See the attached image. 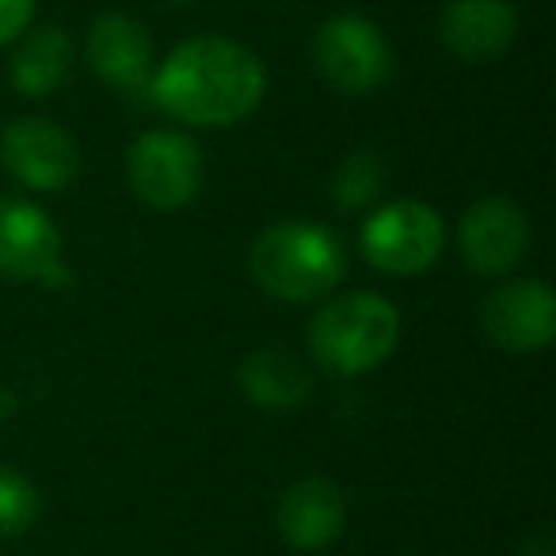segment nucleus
I'll return each instance as SVG.
<instances>
[{
	"instance_id": "nucleus-8",
	"label": "nucleus",
	"mask_w": 556,
	"mask_h": 556,
	"mask_svg": "<svg viewBox=\"0 0 556 556\" xmlns=\"http://www.w3.org/2000/svg\"><path fill=\"white\" fill-rule=\"evenodd\" d=\"M0 161L31 191H62L77 179L80 149L77 138L50 118H16L0 134Z\"/></svg>"
},
{
	"instance_id": "nucleus-14",
	"label": "nucleus",
	"mask_w": 556,
	"mask_h": 556,
	"mask_svg": "<svg viewBox=\"0 0 556 556\" xmlns=\"http://www.w3.org/2000/svg\"><path fill=\"white\" fill-rule=\"evenodd\" d=\"M240 389L252 396V404L270 412H294L309 401L313 374L294 351L260 348L240 363Z\"/></svg>"
},
{
	"instance_id": "nucleus-11",
	"label": "nucleus",
	"mask_w": 556,
	"mask_h": 556,
	"mask_svg": "<svg viewBox=\"0 0 556 556\" xmlns=\"http://www.w3.org/2000/svg\"><path fill=\"white\" fill-rule=\"evenodd\" d=\"M278 533L298 553H320L343 533L348 522V503L336 480L305 477L290 484L278 500Z\"/></svg>"
},
{
	"instance_id": "nucleus-3",
	"label": "nucleus",
	"mask_w": 556,
	"mask_h": 556,
	"mask_svg": "<svg viewBox=\"0 0 556 556\" xmlns=\"http://www.w3.org/2000/svg\"><path fill=\"white\" fill-rule=\"evenodd\" d=\"M396 340H401V313L389 298L370 290L336 298L309 325L317 363L343 378L378 370L396 351Z\"/></svg>"
},
{
	"instance_id": "nucleus-16",
	"label": "nucleus",
	"mask_w": 556,
	"mask_h": 556,
	"mask_svg": "<svg viewBox=\"0 0 556 556\" xmlns=\"http://www.w3.org/2000/svg\"><path fill=\"white\" fill-rule=\"evenodd\" d=\"M381 179H386V168H381V156L370 153V149H358L351 153L348 161L340 164L336 172V206L343 210H358L366 202L378 199L381 191Z\"/></svg>"
},
{
	"instance_id": "nucleus-13",
	"label": "nucleus",
	"mask_w": 556,
	"mask_h": 556,
	"mask_svg": "<svg viewBox=\"0 0 556 556\" xmlns=\"http://www.w3.org/2000/svg\"><path fill=\"white\" fill-rule=\"evenodd\" d=\"M439 31L462 62H492L515 42L518 16L507 0H450Z\"/></svg>"
},
{
	"instance_id": "nucleus-17",
	"label": "nucleus",
	"mask_w": 556,
	"mask_h": 556,
	"mask_svg": "<svg viewBox=\"0 0 556 556\" xmlns=\"http://www.w3.org/2000/svg\"><path fill=\"white\" fill-rule=\"evenodd\" d=\"M39 518V488L24 472L0 469V538H20Z\"/></svg>"
},
{
	"instance_id": "nucleus-12",
	"label": "nucleus",
	"mask_w": 556,
	"mask_h": 556,
	"mask_svg": "<svg viewBox=\"0 0 556 556\" xmlns=\"http://www.w3.org/2000/svg\"><path fill=\"white\" fill-rule=\"evenodd\" d=\"M88 65L111 88L138 96L153 77V39L138 20L111 12L88 27Z\"/></svg>"
},
{
	"instance_id": "nucleus-19",
	"label": "nucleus",
	"mask_w": 556,
	"mask_h": 556,
	"mask_svg": "<svg viewBox=\"0 0 556 556\" xmlns=\"http://www.w3.org/2000/svg\"><path fill=\"white\" fill-rule=\"evenodd\" d=\"M12 412H16V396H12L9 389L0 386V424H4V419H9Z\"/></svg>"
},
{
	"instance_id": "nucleus-4",
	"label": "nucleus",
	"mask_w": 556,
	"mask_h": 556,
	"mask_svg": "<svg viewBox=\"0 0 556 556\" xmlns=\"http://www.w3.org/2000/svg\"><path fill=\"white\" fill-rule=\"evenodd\" d=\"M317 73L343 96H370L393 73V50L378 24L363 16H332L313 39Z\"/></svg>"
},
{
	"instance_id": "nucleus-2",
	"label": "nucleus",
	"mask_w": 556,
	"mask_h": 556,
	"mask_svg": "<svg viewBox=\"0 0 556 556\" xmlns=\"http://www.w3.org/2000/svg\"><path fill=\"white\" fill-rule=\"evenodd\" d=\"M252 278L278 302H320L340 287L348 255L336 232L313 222H278L263 229L248 255Z\"/></svg>"
},
{
	"instance_id": "nucleus-9",
	"label": "nucleus",
	"mask_w": 556,
	"mask_h": 556,
	"mask_svg": "<svg viewBox=\"0 0 556 556\" xmlns=\"http://www.w3.org/2000/svg\"><path fill=\"white\" fill-rule=\"evenodd\" d=\"M480 328L503 351L533 355L545 351L556 336V298L538 278H515L503 282L495 294L480 305Z\"/></svg>"
},
{
	"instance_id": "nucleus-15",
	"label": "nucleus",
	"mask_w": 556,
	"mask_h": 556,
	"mask_svg": "<svg viewBox=\"0 0 556 556\" xmlns=\"http://www.w3.org/2000/svg\"><path fill=\"white\" fill-rule=\"evenodd\" d=\"M73 70V42L58 24H42L27 31L12 58V85L27 100H47L70 80Z\"/></svg>"
},
{
	"instance_id": "nucleus-7",
	"label": "nucleus",
	"mask_w": 556,
	"mask_h": 556,
	"mask_svg": "<svg viewBox=\"0 0 556 556\" xmlns=\"http://www.w3.org/2000/svg\"><path fill=\"white\" fill-rule=\"evenodd\" d=\"M0 275L16 282H47V287L70 282L62 232L47 210L24 199H0Z\"/></svg>"
},
{
	"instance_id": "nucleus-6",
	"label": "nucleus",
	"mask_w": 556,
	"mask_h": 556,
	"mask_svg": "<svg viewBox=\"0 0 556 556\" xmlns=\"http://www.w3.org/2000/svg\"><path fill=\"white\" fill-rule=\"evenodd\" d=\"M126 176L146 206L184 210L202 187V153L187 134L149 130L126 153Z\"/></svg>"
},
{
	"instance_id": "nucleus-1",
	"label": "nucleus",
	"mask_w": 556,
	"mask_h": 556,
	"mask_svg": "<svg viewBox=\"0 0 556 556\" xmlns=\"http://www.w3.org/2000/svg\"><path fill=\"white\" fill-rule=\"evenodd\" d=\"M267 73L260 58L222 35L187 39L164 58L153 96L172 118L187 126H237L263 103Z\"/></svg>"
},
{
	"instance_id": "nucleus-10",
	"label": "nucleus",
	"mask_w": 556,
	"mask_h": 556,
	"mask_svg": "<svg viewBox=\"0 0 556 556\" xmlns=\"http://www.w3.org/2000/svg\"><path fill=\"white\" fill-rule=\"evenodd\" d=\"M457 240H462V260L477 275L495 278L522 263L526 248H530V222H526L522 206L492 194L465 210Z\"/></svg>"
},
{
	"instance_id": "nucleus-18",
	"label": "nucleus",
	"mask_w": 556,
	"mask_h": 556,
	"mask_svg": "<svg viewBox=\"0 0 556 556\" xmlns=\"http://www.w3.org/2000/svg\"><path fill=\"white\" fill-rule=\"evenodd\" d=\"M31 16H35V0H0V47L16 42L31 27Z\"/></svg>"
},
{
	"instance_id": "nucleus-5",
	"label": "nucleus",
	"mask_w": 556,
	"mask_h": 556,
	"mask_svg": "<svg viewBox=\"0 0 556 556\" xmlns=\"http://www.w3.org/2000/svg\"><path fill=\"white\" fill-rule=\"evenodd\" d=\"M442 240L439 210L416 199L389 202L363 225V255L386 275H424L442 255Z\"/></svg>"
}]
</instances>
